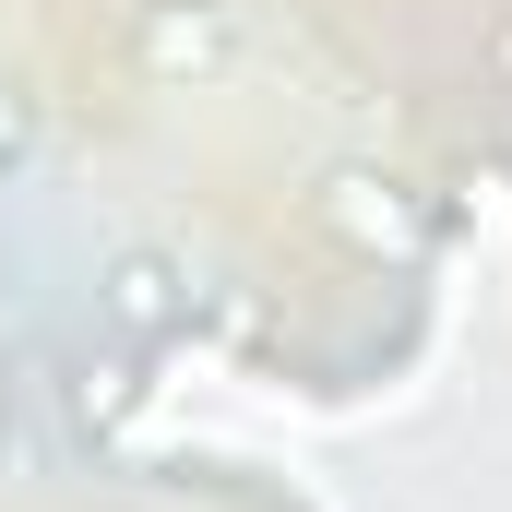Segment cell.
Returning a JSON list of instances; mask_svg holds the SVG:
<instances>
[{
    "label": "cell",
    "mask_w": 512,
    "mask_h": 512,
    "mask_svg": "<svg viewBox=\"0 0 512 512\" xmlns=\"http://www.w3.org/2000/svg\"><path fill=\"white\" fill-rule=\"evenodd\" d=\"M24 155V96H0V167Z\"/></svg>",
    "instance_id": "3957f363"
},
{
    "label": "cell",
    "mask_w": 512,
    "mask_h": 512,
    "mask_svg": "<svg viewBox=\"0 0 512 512\" xmlns=\"http://www.w3.org/2000/svg\"><path fill=\"white\" fill-rule=\"evenodd\" d=\"M0 405H12V370H0Z\"/></svg>",
    "instance_id": "277c9868"
},
{
    "label": "cell",
    "mask_w": 512,
    "mask_h": 512,
    "mask_svg": "<svg viewBox=\"0 0 512 512\" xmlns=\"http://www.w3.org/2000/svg\"><path fill=\"white\" fill-rule=\"evenodd\" d=\"M120 382H131L120 358H108V370H84V393H72V405H84V429H96V417H120Z\"/></svg>",
    "instance_id": "7a4b0ae2"
},
{
    "label": "cell",
    "mask_w": 512,
    "mask_h": 512,
    "mask_svg": "<svg viewBox=\"0 0 512 512\" xmlns=\"http://www.w3.org/2000/svg\"><path fill=\"white\" fill-rule=\"evenodd\" d=\"M108 322H120V334H167V322H179V274L155 251H120L108 262Z\"/></svg>",
    "instance_id": "6da1fadb"
}]
</instances>
